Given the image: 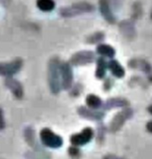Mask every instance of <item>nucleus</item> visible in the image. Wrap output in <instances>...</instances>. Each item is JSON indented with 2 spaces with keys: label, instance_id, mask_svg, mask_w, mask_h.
<instances>
[{
  "label": "nucleus",
  "instance_id": "obj_1",
  "mask_svg": "<svg viewBox=\"0 0 152 159\" xmlns=\"http://www.w3.org/2000/svg\"><path fill=\"white\" fill-rule=\"evenodd\" d=\"M40 138L42 143L50 148H59L63 144V139L49 129H43L41 130Z\"/></svg>",
  "mask_w": 152,
  "mask_h": 159
},
{
  "label": "nucleus",
  "instance_id": "obj_12",
  "mask_svg": "<svg viewBox=\"0 0 152 159\" xmlns=\"http://www.w3.org/2000/svg\"><path fill=\"white\" fill-rule=\"evenodd\" d=\"M107 64L104 59H99L98 63H97V70H96V76L98 78H103L106 75V70H107Z\"/></svg>",
  "mask_w": 152,
  "mask_h": 159
},
{
  "label": "nucleus",
  "instance_id": "obj_6",
  "mask_svg": "<svg viewBox=\"0 0 152 159\" xmlns=\"http://www.w3.org/2000/svg\"><path fill=\"white\" fill-rule=\"evenodd\" d=\"M6 85L12 90L13 94L17 98L20 99L22 97V87L17 80L12 79V78H7L6 80Z\"/></svg>",
  "mask_w": 152,
  "mask_h": 159
},
{
  "label": "nucleus",
  "instance_id": "obj_9",
  "mask_svg": "<svg viewBox=\"0 0 152 159\" xmlns=\"http://www.w3.org/2000/svg\"><path fill=\"white\" fill-rule=\"evenodd\" d=\"M100 10L102 12V14L104 15V17L110 22H113L114 20V17L109 9V6L107 3V0H100Z\"/></svg>",
  "mask_w": 152,
  "mask_h": 159
},
{
  "label": "nucleus",
  "instance_id": "obj_13",
  "mask_svg": "<svg viewBox=\"0 0 152 159\" xmlns=\"http://www.w3.org/2000/svg\"><path fill=\"white\" fill-rule=\"evenodd\" d=\"M86 102H87L88 106H90L91 108H94V109L100 107V105H101L100 98L95 95H93V94H91L87 97Z\"/></svg>",
  "mask_w": 152,
  "mask_h": 159
},
{
  "label": "nucleus",
  "instance_id": "obj_5",
  "mask_svg": "<svg viewBox=\"0 0 152 159\" xmlns=\"http://www.w3.org/2000/svg\"><path fill=\"white\" fill-rule=\"evenodd\" d=\"M61 72H62V75H63V86L64 89H69L72 84V79H73L72 70H71L69 64L64 63L61 66Z\"/></svg>",
  "mask_w": 152,
  "mask_h": 159
},
{
  "label": "nucleus",
  "instance_id": "obj_8",
  "mask_svg": "<svg viewBox=\"0 0 152 159\" xmlns=\"http://www.w3.org/2000/svg\"><path fill=\"white\" fill-rule=\"evenodd\" d=\"M107 67L110 69L111 73L115 76H117V77H122L124 75V69L122 68V66L117 61H111L107 64Z\"/></svg>",
  "mask_w": 152,
  "mask_h": 159
},
{
  "label": "nucleus",
  "instance_id": "obj_3",
  "mask_svg": "<svg viewBox=\"0 0 152 159\" xmlns=\"http://www.w3.org/2000/svg\"><path fill=\"white\" fill-rule=\"evenodd\" d=\"M50 89L54 93H58L60 90V85H59V71H58V64L55 61H50Z\"/></svg>",
  "mask_w": 152,
  "mask_h": 159
},
{
  "label": "nucleus",
  "instance_id": "obj_16",
  "mask_svg": "<svg viewBox=\"0 0 152 159\" xmlns=\"http://www.w3.org/2000/svg\"><path fill=\"white\" fill-rule=\"evenodd\" d=\"M149 111H150V114H152V104L150 106V108H149Z\"/></svg>",
  "mask_w": 152,
  "mask_h": 159
},
{
  "label": "nucleus",
  "instance_id": "obj_15",
  "mask_svg": "<svg viewBox=\"0 0 152 159\" xmlns=\"http://www.w3.org/2000/svg\"><path fill=\"white\" fill-rule=\"evenodd\" d=\"M147 128H148V130H149L150 132H151V133H152V121H150V123L148 124Z\"/></svg>",
  "mask_w": 152,
  "mask_h": 159
},
{
  "label": "nucleus",
  "instance_id": "obj_11",
  "mask_svg": "<svg viewBox=\"0 0 152 159\" xmlns=\"http://www.w3.org/2000/svg\"><path fill=\"white\" fill-rule=\"evenodd\" d=\"M97 52L100 55H103L105 57H108V58H112L115 55V50L112 47L108 46V45H100L97 47Z\"/></svg>",
  "mask_w": 152,
  "mask_h": 159
},
{
  "label": "nucleus",
  "instance_id": "obj_7",
  "mask_svg": "<svg viewBox=\"0 0 152 159\" xmlns=\"http://www.w3.org/2000/svg\"><path fill=\"white\" fill-rule=\"evenodd\" d=\"M93 58V55L91 52H80L76 54L73 59L72 61L75 64H80V63H86V62H90L92 61Z\"/></svg>",
  "mask_w": 152,
  "mask_h": 159
},
{
  "label": "nucleus",
  "instance_id": "obj_14",
  "mask_svg": "<svg viewBox=\"0 0 152 159\" xmlns=\"http://www.w3.org/2000/svg\"><path fill=\"white\" fill-rule=\"evenodd\" d=\"M5 128V121H4V116H3V112L0 109V129H3Z\"/></svg>",
  "mask_w": 152,
  "mask_h": 159
},
{
  "label": "nucleus",
  "instance_id": "obj_10",
  "mask_svg": "<svg viewBox=\"0 0 152 159\" xmlns=\"http://www.w3.org/2000/svg\"><path fill=\"white\" fill-rule=\"evenodd\" d=\"M36 5L40 10L46 11V12L51 11L55 7V3L53 0H37Z\"/></svg>",
  "mask_w": 152,
  "mask_h": 159
},
{
  "label": "nucleus",
  "instance_id": "obj_4",
  "mask_svg": "<svg viewBox=\"0 0 152 159\" xmlns=\"http://www.w3.org/2000/svg\"><path fill=\"white\" fill-rule=\"evenodd\" d=\"M21 65H22V61L19 59L8 63H0V75H12L20 71Z\"/></svg>",
  "mask_w": 152,
  "mask_h": 159
},
{
  "label": "nucleus",
  "instance_id": "obj_2",
  "mask_svg": "<svg viewBox=\"0 0 152 159\" xmlns=\"http://www.w3.org/2000/svg\"><path fill=\"white\" fill-rule=\"evenodd\" d=\"M93 135V132L92 129L87 128V129H84L80 133L73 135L71 137L70 141H71L72 144L76 145V146L85 145L92 140Z\"/></svg>",
  "mask_w": 152,
  "mask_h": 159
}]
</instances>
